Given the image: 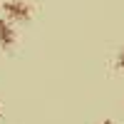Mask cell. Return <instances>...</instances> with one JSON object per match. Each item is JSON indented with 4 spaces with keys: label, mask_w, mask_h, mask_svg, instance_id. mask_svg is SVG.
<instances>
[{
    "label": "cell",
    "mask_w": 124,
    "mask_h": 124,
    "mask_svg": "<svg viewBox=\"0 0 124 124\" xmlns=\"http://www.w3.org/2000/svg\"><path fill=\"white\" fill-rule=\"evenodd\" d=\"M117 70L124 72V50H119V55H117Z\"/></svg>",
    "instance_id": "3957f363"
},
{
    "label": "cell",
    "mask_w": 124,
    "mask_h": 124,
    "mask_svg": "<svg viewBox=\"0 0 124 124\" xmlns=\"http://www.w3.org/2000/svg\"><path fill=\"white\" fill-rule=\"evenodd\" d=\"M0 117H3V109H0Z\"/></svg>",
    "instance_id": "5b68a950"
},
{
    "label": "cell",
    "mask_w": 124,
    "mask_h": 124,
    "mask_svg": "<svg viewBox=\"0 0 124 124\" xmlns=\"http://www.w3.org/2000/svg\"><path fill=\"white\" fill-rule=\"evenodd\" d=\"M15 40H17V32H15L13 23H10L8 17H3V20H0V47L10 50L15 45Z\"/></svg>",
    "instance_id": "7a4b0ae2"
},
{
    "label": "cell",
    "mask_w": 124,
    "mask_h": 124,
    "mask_svg": "<svg viewBox=\"0 0 124 124\" xmlns=\"http://www.w3.org/2000/svg\"><path fill=\"white\" fill-rule=\"evenodd\" d=\"M102 124H114V122H112V119H104V122H102Z\"/></svg>",
    "instance_id": "277c9868"
},
{
    "label": "cell",
    "mask_w": 124,
    "mask_h": 124,
    "mask_svg": "<svg viewBox=\"0 0 124 124\" xmlns=\"http://www.w3.org/2000/svg\"><path fill=\"white\" fill-rule=\"evenodd\" d=\"M3 10H5L8 20H20V23H25V20L32 17V8H30L25 0H5Z\"/></svg>",
    "instance_id": "6da1fadb"
}]
</instances>
